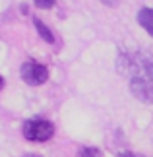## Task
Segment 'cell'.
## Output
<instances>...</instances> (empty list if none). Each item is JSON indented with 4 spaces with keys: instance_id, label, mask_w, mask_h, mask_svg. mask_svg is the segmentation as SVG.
Here are the masks:
<instances>
[{
    "instance_id": "6da1fadb",
    "label": "cell",
    "mask_w": 153,
    "mask_h": 157,
    "mask_svg": "<svg viewBox=\"0 0 153 157\" xmlns=\"http://www.w3.org/2000/svg\"><path fill=\"white\" fill-rule=\"evenodd\" d=\"M128 78L134 97L143 103H153V58L147 52L130 54Z\"/></svg>"
},
{
    "instance_id": "7a4b0ae2",
    "label": "cell",
    "mask_w": 153,
    "mask_h": 157,
    "mask_svg": "<svg viewBox=\"0 0 153 157\" xmlns=\"http://www.w3.org/2000/svg\"><path fill=\"white\" fill-rule=\"evenodd\" d=\"M52 134H54V126L45 118H33L23 124V136L29 142H47L52 138Z\"/></svg>"
},
{
    "instance_id": "3957f363",
    "label": "cell",
    "mask_w": 153,
    "mask_h": 157,
    "mask_svg": "<svg viewBox=\"0 0 153 157\" xmlns=\"http://www.w3.org/2000/svg\"><path fill=\"white\" fill-rule=\"evenodd\" d=\"M20 74H21V80L25 82V83H29V86H41V83H45L48 80L47 66H43L39 62H33V60L21 64Z\"/></svg>"
},
{
    "instance_id": "277c9868",
    "label": "cell",
    "mask_w": 153,
    "mask_h": 157,
    "mask_svg": "<svg viewBox=\"0 0 153 157\" xmlns=\"http://www.w3.org/2000/svg\"><path fill=\"white\" fill-rule=\"evenodd\" d=\"M138 21L145 31L153 37V8H142L138 12Z\"/></svg>"
},
{
    "instance_id": "5b68a950",
    "label": "cell",
    "mask_w": 153,
    "mask_h": 157,
    "mask_svg": "<svg viewBox=\"0 0 153 157\" xmlns=\"http://www.w3.org/2000/svg\"><path fill=\"white\" fill-rule=\"evenodd\" d=\"M33 25H35V29H37V33L43 37V41H47V43H54V35H52V31L39 20V17H35V20H33Z\"/></svg>"
},
{
    "instance_id": "8992f818",
    "label": "cell",
    "mask_w": 153,
    "mask_h": 157,
    "mask_svg": "<svg viewBox=\"0 0 153 157\" xmlns=\"http://www.w3.org/2000/svg\"><path fill=\"white\" fill-rule=\"evenodd\" d=\"M33 2H35V6H37V8L47 10V8H52L56 0H33Z\"/></svg>"
},
{
    "instance_id": "52a82bcc",
    "label": "cell",
    "mask_w": 153,
    "mask_h": 157,
    "mask_svg": "<svg viewBox=\"0 0 153 157\" xmlns=\"http://www.w3.org/2000/svg\"><path fill=\"white\" fill-rule=\"evenodd\" d=\"M118 157H138L136 153H132V151H120Z\"/></svg>"
},
{
    "instance_id": "ba28073f",
    "label": "cell",
    "mask_w": 153,
    "mask_h": 157,
    "mask_svg": "<svg viewBox=\"0 0 153 157\" xmlns=\"http://www.w3.org/2000/svg\"><path fill=\"white\" fill-rule=\"evenodd\" d=\"M2 87H4V78L0 76V89H2Z\"/></svg>"
},
{
    "instance_id": "9c48e42d",
    "label": "cell",
    "mask_w": 153,
    "mask_h": 157,
    "mask_svg": "<svg viewBox=\"0 0 153 157\" xmlns=\"http://www.w3.org/2000/svg\"><path fill=\"white\" fill-rule=\"evenodd\" d=\"M25 157H39V155H35V153H27Z\"/></svg>"
}]
</instances>
